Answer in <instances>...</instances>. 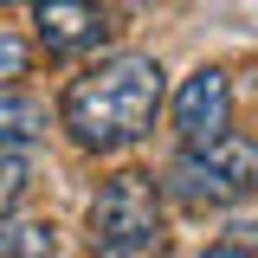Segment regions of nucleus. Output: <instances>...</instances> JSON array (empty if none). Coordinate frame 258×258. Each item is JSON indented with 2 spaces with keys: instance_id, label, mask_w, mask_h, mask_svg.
<instances>
[{
  "instance_id": "obj_10",
  "label": "nucleus",
  "mask_w": 258,
  "mask_h": 258,
  "mask_svg": "<svg viewBox=\"0 0 258 258\" xmlns=\"http://www.w3.org/2000/svg\"><path fill=\"white\" fill-rule=\"evenodd\" d=\"M200 258H252V245H239V239H220V245H207Z\"/></svg>"
},
{
  "instance_id": "obj_4",
  "label": "nucleus",
  "mask_w": 258,
  "mask_h": 258,
  "mask_svg": "<svg viewBox=\"0 0 258 258\" xmlns=\"http://www.w3.org/2000/svg\"><path fill=\"white\" fill-rule=\"evenodd\" d=\"M32 26H39V52H52V58H84V52H103L110 13H103L97 0H32Z\"/></svg>"
},
{
  "instance_id": "obj_9",
  "label": "nucleus",
  "mask_w": 258,
  "mask_h": 258,
  "mask_svg": "<svg viewBox=\"0 0 258 258\" xmlns=\"http://www.w3.org/2000/svg\"><path fill=\"white\" fill-rule=\"evenodd\" d=\"M13 78H26V45L0 26V84H13Z\"/></svg>"
},
{
  "instance_id": "obj_5",
  "label": "nucleus",
  "mask_w": 258,
  "mask_h": 258,
  "mask_svg": "<svg viewBox=\"0 0 258 258\" xmlns=\"http://www.w3.org/2000/svg\"><path fill=\"white\" fill-rule=\"evenodd\" d=\"M174 129H181V142H213L220 129H232V84H226V71L213 64H200L181 97H174Z\"/></svg>"
},
{
  "instance_id": "obj_2",
  "label": "nucleus",
  "mask_w": 258,
  "mask_h": 258,
  "mask_svg": "<svg viewBox=\"0 0 258 258\" xmlns=\"http://www.w3.org/2000/svg\"><path fill=\"white\" fill-rule=\"evenodd\" d=\"M91 245H97V258H161L168 220H161L155 174L123 168V174H110L97 187V200H91Z\"/></svg>"
},
{
  "instance_id": "obj_8",
  "label": "nucleus",
  "mask_w": 258,
  "mask_h": 258,
  "mask_svg": "<svg viewBox=\"0 0 258 258\" xmlns=\"http://www.w3.org/2000/svg\"><path fill=\"white\" fill-rule=\"evenodd\" d=\"M26 181H32V155H26V149H0V213L20 207Z\"/></svg>"
},
{
  "instance_id": "obj_1",
  "label": "nucleus",
  "mask_w": 258,
  "mask_h": 258,
  "mask_svg": "<svg viewBox=\"0 0 258 258\" xmlns=\"http://www.w3.org/2000/svg\"><path fill=\"white\" fill-rule=\"evenodd\" d=\"M161 97H168V71L142 52H116V58L91 64L84 78L64 84L58 123L78 149L91 155H116L129 142H142L161 116Z\"/></svg>"
},
{
  "instance_id": "obj_7",
  "label": "nucleus",
  "mask_w": 258,
  "mask_h": 258,
  "mask_svg": "<svg viewBox=\"0 0 258 258\" xmlns=\"http://www.w3.org/2000/svg\"><path fill=\"white\" fill-rule=\"evenodd\" d=\"M0 258H58V232L39 226V220L0 213Z\"/></svg>"
},
{
  "instance_id": "obj_6",
  "label": "nucleus",
  "mask_w": 258,
  "mask_h": 258,
  "mask_svg": "<svg viewBox=\"0 0 258 258\" xmlns=\"http://www.w3.org/2000/svg\"><path fill=\"white\" fill-rule=\"evenodd\" d=\"M45 129H52V110H45L39 97L0 91V149H32Z\"/></svg>"
},
{
  "instance_id": "obj_3",
  "label": "nucleus",
  "mask_w": 258,
  "mask_h": 258,
  "mask_svg": "<svg viewBox=\"0 0 258 258\" xmlns=\"http://www.w3.org/2000/svg\"><path fill=\"white\" fill-rule=\"evenodd\" d=\"M168 194L181 207H207V213L252 200L258 194V142L239 136V129H220L213 142H187L168 168Z\"/></svg>"
}]
</instances>
